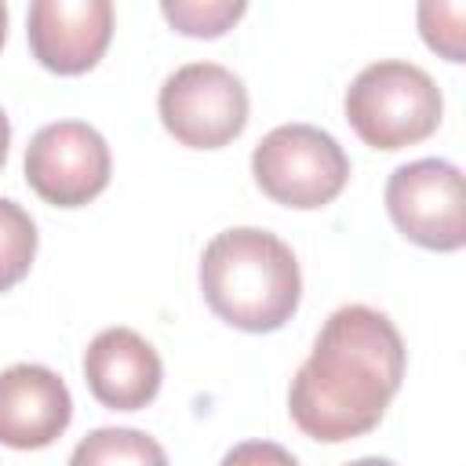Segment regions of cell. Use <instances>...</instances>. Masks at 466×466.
Listing matches in <instances>:
<instances>
[{
  "instance_id": "6da1fadb",
  "label": "cell",
  "mask_w": 466,
  "mask_h": 466,
  "mask_svg": "<svg viewBox=\"0 0 466 466\" xmlns=\"http://www.w3.org/2000/svg\"><path fill=\"white\" fill-rule=\"evenodd\" d=\"M400 379V331L386 313L353 302L324 320L309 360L291 379L288 411L313 441H353L382 422Z\"/></svg>"
},
{
  "instance_id": "7a4b0ae2",
  "label": "cell",
  "mask_w": 466,
  "mask_h": 466,
  "mask_svg": "<svg viewBox=\"0 0 466 466\" xmlns=\"http://www.w3.org/2000/svg\"><path fill=\"white\" fill-rule=\"evenodd\" d=\"M200 291L218 320L262 335L284 328L302 299V273L291 248L258 226H233L200 255Z\"/></svg>"
},
{
  "instance_id": "3957f363",
  "label": "cell",
  "mask_w": 466,
  "mask_h": 466,
  "mask_svg": "<svg viewBox=\"0 0 466 466\" xmlns=\"http://www.w3.org/2000/svg\"><path fill=\"white\" fill-rule=\"evenodd\" d=\"M441 113L444 98L433 76L400 58L364 66L346 87V120L371 149H404L430 138Z\"/></svg>"
},
{
  "instance_id": "277c9868",
  "label": "cell",
  "mask_w": 466,
  "mask_h": 466,
  "mask_svg": "<svg viewBox=\"0 0 466 466\" xmlns=\"http://www.w3.org/2000/svg\"><path fill=\"white\" fill-rule=\"evenodd\" d=\"M258 189L299 211L331 204L350 182V157L335 135L313 124H280L251 153Z\"/></svg>"
},
{
  "instance_id": "5b68a950",
  "label": "cell",
  "mask_w": 466,
  "mask_h": 466,
  "mask_svg": "<svg viewBox=\"0 0 466 466\" xmlns=\"http://www.w3.org/2000/svg\"><path fill=\"white\" fill-rule=\"evenodd\" d=\"M157 109L175 142L189 149H218L248 124V87L218 62H189L160 84Z\"/></svg>"
},
{
  "instance_id": "8992f818",
  "label": "cell",
  "mask_w": 466,
  "mask_h": 466,
  "mask_svg": "<svg viewBox=\"0 0 466 466\" xmlns=\"http://www.w3.org/2000/svg\"><path fill=\"white\" fill-rule=\"evenodd\" d=\"M386 211L393 226L419 248L459 251L466 244L462 171L441 157L400 164L386 182Z\"/></svg>"
},
{
  "instance_id": "52a82bcc",
  "label": "cell",
  "mask_w": 466,
  "mask_h": 466,
  "mask_svg": "<svg viewBox=\"0 0 466 466\" xmlns=\"http://www.w3.org/2000/svg\"><path fill=\"white\" fill-rule=\"evenodd\" d=\"M109 146L84 120L44 124L25 146V182L55 208H84L109 186Z\"/></svg>"
},
{
  "instance_id": "ba28073f",
  "label": "cell",
  "mask_w": 466,
  "mask_h": 466,
  "mask_svg": "<svg viewBox=\"0 0 466 466\" xmlns=\"http://www.w3.org/2000/svg\"><path fill=\"white\" fill-rule=\"evenodd\" d=\"M33 58L58 76H80L98 66L113 36L109 0H33L25 18Z\"/></svg>"
},
{
  "instance_id": "9c48e42d",
  "label": "cell",
  "mask_w": 466,
  "mask_h": 466,
  "mask_svg": "<svg viewBox=\"0 0 466 466\" xmlns=\"http://www.w3.org/2000/svg\"><path fill=\"white\" fill-rule=\"evenodd\" d=\"M73 419L66 382L44 364H11L0 371V444L33 451L55 444Z\"/></svg>"
},
{
  "instance_id": "30bf717a",
  "label": "cell",
  "mask_w": 466,
  "mask_h": 466,
  "mask_svg": "<svg viewBox=\"0 0 466 466\" xmlns=\"http://www.w3.org/2000/svg\"><path fill=\"white\" fill-rule=\"evenodd\" d=\"M84 382L98 404L113 411H138L160 393L164 364L138 331L106 328L84 350Z\"/></svg>"
},
{
  "instance_id": "8fae6325",
  "label": "cell",
  "mask_w": 466,
  "mask_h": 466,
  "mask_svg": "<svg viewBox=\"0 0 466 466\" xmlns=\"http://www.w3.org/2000/svg\"><path fill=\"white\" fill-rule=\"evenodd\" d=\"M69 466H167V455L146 430L102 426L73 448Z\"/></svg>"
},
{
  "instance_id": "7c38bea8",
  "label": "cell",
  "mask_w": 466,
  "mask_h": 466,
  "mask_svg": "<svg viewBox=\"0 0 466 466\" xmlns=\"http://www.w3.org/2000/svg\"><path fill=\"white\" fill-rule=\"evenodd\" d=\"M36 258V222L29 211L0 197V291H11Z\"/></svg>"
},
{
  "instance_id": "4fadbf2b",
  "label": "cell",
  "mask_w": 466,
  "mask_h": 466,
  "mask_svg": "<svg viewBox=\"0 0 466 466\" xmlns=\"http://www.w3.org/2000/svg\"><path fill=\"white\" fill-rule=\"evenodd\" d=\"M248 11L244 0H164L160 15L186 36H222Z\"/></svg>"
},
{
  "instance_id": "5bb4252c",
  "label": "cell",
  "mask_w": 466,
  "mask_h": 466,
  "mask_svg": "<svg viewBox=\"0 0 466 466\" xmlns=\"http://www.w3.org/2000/svg\"><path fill=\"white\" fill-rule=\"evenodd\" d=\"M466 4H441L426 0L419 4V33L430 51L444 55L448 62H466Z\"/></svg>"
},
{
  "instance_id": "9a60e30c",
  "label": "cell",
  "mask_w": 466,
  "mask_h": 466,
  "mask_svg": "<svg viewBox=\"0 0 466 466\" xmlns=\"http://www.w3.org/2000/svg\"><path fill=\"white\" fill-rule=\"evenodd\" d=\"M218 466H299V459L273 441H244L233 444Z\"/></svg>"
},
{
  "instance_id": "2e32d148",
  "label": "cell",
  "mask_w": 466,
  "mask_h": 466,
  "mask_svg": "<svg viewBox=\"0 0 466 466\" xmlns=\"http://www.w3.org/2000/svg\"><path fill=\"white\" fill-rule=\"evenodd\" d=\"M7 146H11V120H7V113L0 109V167H4V160H7Z\"/></svg>"
},
{
  "instance_id": "e0dca14e",
  "label": "cell",
  "mask_w": 466,
  "mask_h": 466,
  "mask_svg": "<svg viewBox=\"0 0 466 466\" xmlns=\"http://www.w3.org/2000/svg\"><path fill=\"white\" fill-rule=\"evenodd\" d=\"M346 466H397V462L379 459V455H364V459H353V462H346Z\"/></svg>"
},
{
  "instance_id": "ac0fdd59",
  "label": "cell",
  "mask_w": 466,
  "mask_h": 466,
  "mask_svg": "<svg viewBox=\"0 0 466 466\" xmlns=\"http://www.w3.org/2000/svg\"><path fill=\"white\" fill-rule=\"evenodd\" d=\"M4 40H7V4L0 0V47H4Z\"/></svg>"
}]
</instances>
